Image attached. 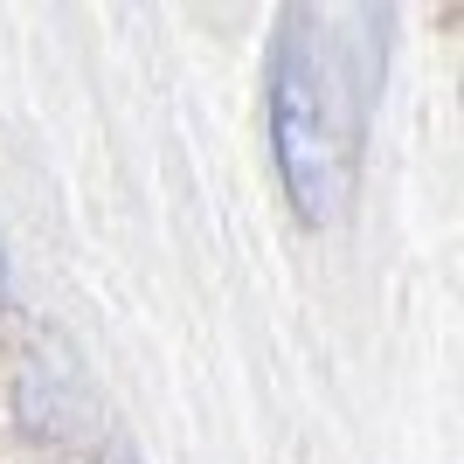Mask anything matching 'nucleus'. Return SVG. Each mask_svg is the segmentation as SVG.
Wrapping results in <instances>:
<instances>
[{
  "label": "nucleus",
  "mask_w": 464,
  "mask_h": 464,
  "mask_svg": "<svg viewBox=\"0 0 464 464\" xmlns=\"http://www.w3.org/2000/svg\"><path fill=\"white\" fill-rule=\"evenodd\" d=\"M0 277H7V256H0Z\"/></svg>",
  "instance_id": "3"
},
{
  "label": "nucleus",
  "mask_w": 464,
  "mask_h": 464,
  "mask_svg": "<svg viewBox=\"0 0 464 464\" xmlns=\"http://www.w3.org/2000/svg\"><path fill=\"white\" fill-rule=\"evenodd\" d=\"M340 49L326 42V14H285L271 63V139L285 188L312 229L340 222L353 180V146H361V111H353Z\"/></svg>",
  "instance_id": "1"
},
{
  "label": "nucleus",
  "mask_w": 464,
  "mask_h": 464,
  "mask_svg": "<svg viewBox=\"0 0 464 464\" xmlns=\"http://www.w3.org/2000/svg\"><path fill=\"white\" fill-rule=\"evenodd\" d=\"M104 464H132V458H125V450H111V458H104Z\"/></svg>",
  "instance_id": "2"
}]
</instances>
